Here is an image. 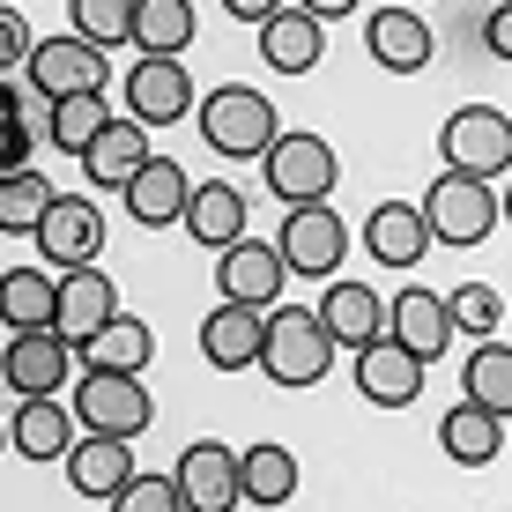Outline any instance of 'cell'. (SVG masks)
I'll return each instance as SVG.
<instances>
[{"instance_id":"28","label":"cell","mask_w":512,"mask_h":512,"mask_svg":"<svg viewBox=\"0 0 512 512\" xmlns=\"http://www.w3.org/2000/svg\"><path fill=\"white\" fill-rule=\"evenodd\" d=\"M127 45L141 52V60H179V52L193 45V0H134Z\"/></svg>"},{"instance_id":"17","label":"cell","mask_w":512,"mask_h":512,"mask_svg":"<svg viewBox=\"0 0 512 512\" xmlns=\"http://www.w3.org/2000/svg\"><path fill=\"white\" fill-rule=\"evenodd\" d=\"M186 193H193L186 171L171 164V156H149V164L119 186V201H127V216L141 223V231H171V223L186 216Z\"/></svg>"},{"instance_id":"14","label":"cell","mask_w":512,"mask_h":512,"mask_svg":"<svg viewBox=\"0 0 512 512\" xmlns=\"http://www.w3.org/2000/svg\"><path fill=\"white\" fill-rule=\"evenodd\" d=\"M193 75L179 60H134V75H127V119L141 134L149 127H179V119H193Z\"/></svg>"},{"instance_id":"34","label":"cell","mask_w":512,"mask_h":512,"mask_svg":"<svg viewBox=\"0 0 512 512\" xmlns=\"http://www.w3.org/2000/svg\"><path fill=\"white\" fill-rule=\"evenodd\" d=\"M127 15H134V0H67V38L112 52V45H127Z\"/></svg>"},{"instance_id":"18","label":"cell","mask_w":512,"mask_h":512,"mask_svg":"<svg viewBox=\"0 0 512 512\" xmlns=\"http://www.w3.org/2000/svg\"><path fill=\"white\" fill-rule=\"evenodd\" d=\"M386 334H394L401 349H409L416 364H438L453 342V320H446V297L423 290V282H409V290L394 297V312H386Z\"/></svg>"},{"instance_id":"16","label":"cell","mask_w":512,"mask_h":512,"mask_svg":"<svg viewBox=\"0 0 512 512\" xmlns=\"http://www.w3.org/2000/svg\"><path fill=\"white\" fill-rule=\"evenodd\" d=\"M357 394L372 401V409H409L423 394V364L394 342V334H372V342L357 349Z\"/></svg>"},{"instance_id":"39","label":"cell","mask_w":512,"mask_h":512,"mask_svg":"<svg viewBox=\"0 0 512 512\" xmlns=\"http://www.w3.org/2000/svg\"><path fill=\"white\" fill-rule=\"evenodd\" d=\"M30 38H38V30H30V15H23V8H0V75H15V67L30 60Z\"/></svg>"},{"instance_id":"7","label":"cell","mask_w":512,"mask_h":512,"mask_svg":"<svg viewBox=\"0 0 512 512\" xmlns=\"http://www.w3.org/2000/svg\"><path fill=\"white\" fill-rule=\"evenodd\" d=\"M30 238H38V260L45 268H97L104 253V208L90 201V193H52L45 216L30 223Z\"/></svg>"},{"instance_id":"2","label":"cell","mask_w":512,"mask_h":512,"mask_svg":"<svg viewBox=\"0 0 512 512\" xmlns=\"http://www.w3.org/2000/svg\"><path fill=\"white\" fill-rule=\"evenodd\" d=\"M260 372H268L275 386H320L334 372V342L327 327L312 320L305 305H268V334H260Z\"/></svg>"},{"instance_id":"31","label":"cell","mask_w":512,"mask_h":512,"mask_svg":"<svg viewBox=\"0 0 512 512\" xmlns=\"http://www.w3.org/2000/svg\"><path fill=\"white\" fill-rule=\"evenodd\" d=\"M0 327L8 334H45L52 327V275L45 268H8L0 275Z\"/></svg>"},{"instance_id":"4","label":"cell","mask_w":512,"mask_h":512,"mask_svg":"<svg viewBox=\"0 0 512 512\" xmlns=\"http://www.w3.org/2000/svg\"><path fill=\"white\" fill-rule=\"evenodd\" d=\"M82 438H141L156 423V401L141 379H119V372H82L75 401H67Z\"/></svg>"},{"instance_id":"25","label":"cell","mask_w":512,"mask_h":512,"mask_svg":"<svg viewBox=\"0 0 512 512\" xmlns=\"http://www.w3.org/2000/svg\"><path fill=\"white\" fill-rule=\"evenodd\" d=\"M186 238L201 245V253H223V245H238L245 238V193L231 179H208V186H193L186 193Z\"/></svg>"},{"instance_id":"33","label":"cell","mask_w":512,"mask_h":512,"mask_svg":"<svg viewBox=\"0 0 512 512\" xmlns=\"http://www.w3.org/2000/svg\"><path fill=\"white\" fill-rule=\"evenodd\" d=\"M45 201H52V179L38 164L30 171H8V179H0V231L8 238H30V223L45 216Z\"/></svg>"},{"instance_id":"6","label":"cell","mask_w":512,"mask_h":512,"mask_svg":"<svg viewBox=\"0 0 512 512\" xmlns=\"http://www.w3.org/2000/svg\"><path fill=\"white\" fill-rule=\"evenodd\" d=\"M438 156H446V171H461V179L498 186L505 164H512V119L498 104H461V112L446 119V134H438Z\"/></svg>"},{"instance_id":"5","label":"cell","mask_w":512,"mask_h":512,"mask_svg":"<svg viewBox=\"0 0 512 512\" xmlns=\"http://www.w3.org/2000/svg\"><path fill=\"white\" fill-rule=\"evenodd\" d=\"M260 171H268V193L282 208H305V201H334L342 156H334L320 134H275L268 149H260Z\"/></svg>"},{"instance_id":"23","label":"cell","mask_w":512,"mask_h":512,"mask_svg":"<svg viewBox=\"0 0 512 512\" xmlns=\"http://www.w3.org/2000/svg\"><path fill=\"white\" fill-rule=\"evenodd\" d=\"M260 334H268V312L216 305V312L201 320V357H208V372H253V364H260Z\"/></svg>"},{"instance_id":"32","label":"cell","mask_w":512,"mask_h":512,"mask_svg":"<svg viewBox=\"0 0 512 512\" xmlns=\"http://www.w3.org/2000/svg\"><path fill=\"white\" fill-rule=\"evenodd\" d=\"M461 394L475 409H490V416H512V342L505 334H490V342L461 364Z\"/></svg>"},{"instance_id":"36","label":"cell","mask_w":512,"mask_h":512,"mask_svg":"<svg viewBox=\"0 0 512 512\" xmlns=\"http://www.w3.org/2000/svg\"><path fill=\"white\" fill-rule=\"evenodd\" d=\"M446 320H453V334H505V297L490 290V282H461V290L446 297Z\"/></svg>"},{"instance_id":"19","label":"cell","mask_w":512,"mask_h":512,"mask_svg":"<svg viewBox=\"0 0 512 512\" xmlns=\"http://www.w3.org/2000/svg\"><path fill=\"white\" fill-rule=\"evenodd\" d=\"M364 45H372V60L386 67V75H423L431 52H438L431 23H423L416 8H379L372 23H364Z\"/></svg>"},{"instance_id":"29","label":"cell","mask_w":512,"mask_h":512,"mask_svg":"<svg viewBox=\"0 0 512 512\" xmlns=\"http://www.w3.org/2000/svg\"><path fill=\"white\" fill-rule=\"evenodd\" d=\"M505 431H512V416H490V409H475V401H453L446 423H438V446H446L461 468H490L505 453Z\"/></svg>"},{"instance_id":"43","label":"cell","mask_w":512,"mask_h":512,"mask_svg":"<svg viewBox=\"0 0 512 512\" xmlns=\"http://www.w3.org/2000/svg\"><path fill=\"white\" fill-rule=\"evenodd\" d=\"M15 112H23V90H15V82L0 75V119H15Z\"/></svg>"},{"instance_id":"9","label":"cell","mask_w":512,"mask_h":512,"mask_svg":"<svg viewBox=\"0 0 512 512\" xmlns=\"http://www.w3.org/2000/svg\"><path fill=\"white\" fill-rule=\"evenodd\" d=\"M282 282H290V268H282V253L268 238H238L216 253V290L223 305H245V312H268L282 297Z\"/></svg>"},{"instance_id":"44","label":"cell","mask_w":512,"mask_h":512,"mask_svg":"<svg viewBox=\"0 0 512 512\" xmlns=\"http://www.w3.org/2000/svg\"><path fill=\"white\" fill-rule=\"evenodd\" d=\"M0 453H8V423H0Z\"/></svg>"},{"instance_id":"3","label":"cell","mask_w":512,"mask_h":512,"mask_svg":"<svg viewBox=\"0 0 512 512\" xmlns=\"http://www.w3.org/2000/svg\"><path fill=\"white\" fill-rule=\"evenodd\" d=\"M416 216H423V231H431V245H483L498 231V186L461 179V171H438L431 193L416 201Z\"/></svg>"},{"instance_id":"38","label":"cell","mask_w":512,"mask_h":512,"mask_svg":"<svg viewBox=\"0 0 512 512\" xmlns=\"http://www.w3.org/2000/svg\"><path fill=\"white\" fill-rule=\"evenodd\" d=\"M30 149H38V127H30V112L0 119V179H8V171H30Z\"/></svg>"},{"instance_id":"27","label":"cell","mask_w":512,"mask_h":512,"mask_svg":"<svg viewBox=\"0 0 512 512\" xmlns=\"http://www.w3.org/2000/svg\"><path fill=\"white\" fill-rule=\"evenodd\" d=\"M8 446L23 453V461H60V453L75 446V416H67V401H60V394H45V401H15V416H8Z\"/></svg>"},{"instance_id":"30","label":"cell","mask_w":512,"mask_h":512,"mask_svg":"<svg viewBox=\"0 0 512 512\" xmlns=\"http://www.w3.org/2000/svg\"><path fill=\"white\" fill-rule=\"evenodd\" d=\"M75 164L90 171V186H112V193H119V186H127L141 164H149V134H141L134 119H104V127H97V141L75 156Z\"/></svg>"},{"instance_id":"41","label":"cell","mask_w":512,"mask_h":512,"mask_svg":"<svg viewBox=\"0 0 512 512\" xmlns=\"http://www.w3.org/2000/svg\"><path fill=\"white\" fill-rule=\"evenodd\" d=\"M483 38H490V52H498V60H512V8H498L483 23Z\"/></svg>"},{"instance_id":"11","label":"cell","mask_w":512,"mask_h":512,"mask_svg":"<svg viewBox=\"0 0 512 512\" xmlns=\"http://www.w3.org/2000/svg\"><path fill=\"white\" fill-rule=\"evenodd\" d=\"M30 90L38 97H104V52L82 45V38H38L30 45Z\"/></svg>"},{"instance_id":"21","label":"cell","mask_w":512,"mask_h":512,"mask_svg":"<svg viewBox=\"0 0 512 512\" xmlns=\"http://www.w3.org/2000/svg\"><path fill=\"white\" fill-rule=\"evenodd\" d=\"M364 253L379 260V268H394V275H409L423 253H431V231H423V216H416V201H379L372 216H364Z\"/></svg>"},{"instance_id":"37","label":"cell","mask_w":512,"mask_h":512,"mask_svg":"<svg viewBox=\"0 0 512 512\" xmlns=\"http://www.w3.org/2000/svg\"><path fill=\"white\" fill-rule=\"evenodd\" d=\"M112 512H186V505H179V490H171V475H134L112 498Z\"/></svg>"},{"instance_id":"26","label":"cell","mask_w":512,"mask_h":512,"mask_svg":"<svg viewBox=\"0 0 512 512\" xmlns=\"http://www.w3.org/2000/svg\"><path fill=\"white\" fill-rule=\"evenodd\" d=\"M297 453L290 446H275V438H260V446H245L238 453V505H260V512H275V505H290L297 498Z\"/></svg>"},{"instance_id":"8","label":"cell","mask_w":512,"mask_h":512,"mask_svg":"<svg viewBox=\"0 0 512 512\" xmlns=\"http://www.w3.org/2000/svg\"><path fill=\"white\" fill-rule=\"evenodd\" d=\"M275 253H282V268L290 275H334L342 268V253H349V223L334 216L327 201H305V208H290V216H282V231L268 238Z\"/></svg>"},{"instance_id":"10","label":"cell","mask_w":512,"mask_h":512,"mask_svg":"<svg viewBox=\"0 0 512 512\" xmlns=\"http://www.w3.org/2000/svg\"><path fill=\"white\" fill-rule=\"evenodd\" d=\"M171 490L186 512H238V453L223 438H193L171 468Z\"/></svg>"},{"instance_id":"40","label":"cell","mask_w":512,"mask_h":512,"mask_svg":"<svg viewBox=\"0 0 512 512\" xmlns=\"http://www.w3.org/2000/svg\"><path fill=\"white\" fill-rule=\"evenodd\" d=\"M297 8H305L312 23H342V15H357L364 0H297Z\"/></svg>"},{"instance_id":"20","label":"cell","mask_w":512,"mask_h":512,"mask_svg":"<svg viewBox=\"0 0 512 512\" xmlns=\"http://www.w3.org/2000/svg\"><path fill=\"white\" fill-rule=\"evenodd\" d=\"M312 320L327 327L334 349H364L372 334H386V305L372 282H327V297L312 305Z\"/></svg>"},{"instance_id":"22","label":"cell","mask_w":512,"mask_h":512,"mask_svg":"<svg viewBox=\"0 0 512 512\" xmlns=\"http://www.w3.org/2000/svg\"><path fill=\"white\" fill-rule=\"evenodd\" d=\"M75 357H82V372L141 379V372H149V357H156V334H149V320H134V312H112V320H104Z\"/></svg>"},{"instance_id":"24","label":"cell","mask_w":512,"mask_h":512,"mask_svg":"<svg viewBox=\"0 0 512 512\" xmlns=\"http://www.w3.org/2000/svg\"><path fill=\"white\" fill-rule=\"evenodd\" d=\"M260 60H268L275 75H312V67L327 60V23H312L305 8H275L268 23H260Z\"/></svg>"},{"instance_id":"45","label":"cell","mask_w":512,"mask_h":512,"mask_svg":"<svg viewBox=\"0 0 512 512\" xmlns=\"http://www.w3.org/2000/svg\"><path fill=\"white\" fill-rule=\"evenodd\" d=\"M401 8H416V0H401Z\"/></svg>"},{"instance_id":"15","label":"cell","mask_w":512,"mask_h":512,"mask_svg":"<svg viewBox=\"0 0 512 512\" xmlns=\"http://www.w3.org/2000/svg\"><path fill=\"white\" fill-rule=\"evenodd\" d=\"M60 468H67V483H75V498H104V505L141 475L134 438H75V446L60 453Z\"/></svg>"},{"instance_id":"13","label":"cell","mask_w":512,"mask_h":512,"mask_svg":"<svg viewBox=\"0 0 512 512\" xmlns=\"http://www.w3.org/2000/svg\"><path fill=\"white\" fill-rule=\"evenodd\" d=\"M67 372H75V349L60 342V334H8V349H0V379H8L15 401H45L60 394Z\"/></svg>"},{"instance_id":"1","label":"cell","mask_w":512,"mask_h":512,"mask_svg":"<svg viewBox=\"0 0 512 512\" xmlns=\"http://www.w3.org/2000/svg\"><path fill=\"white\" fill-rule=\"evenodd\" d=\"M193 127L216 156H238V164H260V149L282 134L275 119V97H260L253 82H223V90H208L193 104Z\"/></svg>"},{"instance_id":"12","label":"cell","mask_w":512,"mask_h":512,"mask_svg":"<svg viewBox=\"0 0 512 512\" xmlns=\"http://www.w3.org/2000/svg\"><path fill=\"white\" fill-rule=\"evenodd\" d=\"M119 312V282L97 275V268H67L52 275V334H60L67 349H82L90 334Z\"/></svg>"},{"instance_id":"35","label":"cell","mask_w":512,"mask_h":512,"mask_svg":"<svg viewBox=\"0 0 512 512\" xmlns=\"http://www.w3.org/2000/svg\"><path fill=\"white\" fill-rule=\"evenodd\" d=\"M104 119H112V112H104V97H60V104H52V119H45V141L60 156H82L97 141Z\"/></svg>"},{"instance_id":"42","label":"cell","mask_w":512,"mask_h":512,"mask_svg":"<svg viewBox=\"0 0 512 512\" xmlns=\"http://www.w3.org/2000/svg\"><path fill=\"white\" fill-rule=\"evenodd\" d=\"M275 8H282V0H223V15H238V23H253V30L268 23Z\"/></svg>"}]
</instances>
